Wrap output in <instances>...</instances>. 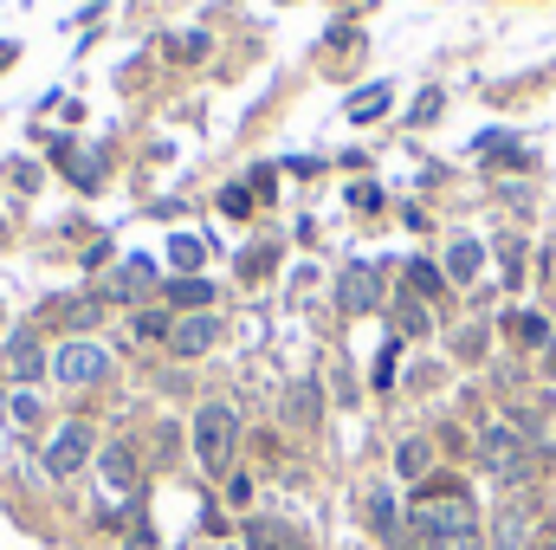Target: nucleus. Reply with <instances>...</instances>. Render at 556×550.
<instances>
[{
    "mask_svg": "<svg viewBox=\"0 0 556 550\" xmlns=\"http://www.w3.org/2000/svg\"><path fill=\"white\" fill-rule=\"evenodd\" d=\"M233 440H240V414L227 409V402H207V409L194 414V460H201V473H227Z\"/></svg>",
    "mask_w": 556,
    "mask_h": 550,
    "instance_id": "obj_1",
    "label": "nucleus"
},
{
    "mask_svg": "<svg viewBox=\"0 0 556 550\" xmlns=\"http://www.w3.org/2000/svg\"><path fill=\"white\" fill-rule=\"evenodd\" d=\"M415 532H420V545L427 538H472V499L466 492H420Z\"/></svg>",
    "mask_w": 556,
    "mask_h": 550,
    "instance_id": "obj_2",
    "label": "nucleus"
},
{
    "mask_svg": "<svg viewBox=\"0 0 556 550\" xmlns=\"http://www.w3.org/2000/svg\"><path fill=\"white\" fill-rule=\"evenodd\" d=\"M104 370H111V350H104V343H91V337H72V343L59 350V363H52V376H59L65 389H91Z\"/></svg>",
    "mask_w": 556,
    "mask_h": 550,
    "instance_id": "obj_3",
    "label": "nucleus"
},
{
    "mask_svg": "<svg viewBox=\"0 0 556 550\" xmlns=\"http://www.w3.org/2000/svg\"><path fill=\"white\" fill-rule=\"evenodd\" d=\"M479 460L492 466V473H505V479H518L531 460H525V434L518 427H505V421H492L485 434H479Z\"/></svg>",
    "mask_w": 556,
    "mask_h": 550,
    "instance_id": "obj_4",
    "label": "nucleus"
},
{
    "mask_svg": "<svg viewBox=\"0 0 556 550\" xmlns=\"http://www.w3.org/2000/svg\"><path fill=\"white\" fill-rule=\"evenodd\" d=\"M85 460H91V427H85V421L59 427V434H52V447H46V473H52V479H72Z\"/></svg>",
    "mask_w": 556,
    "mask_h": 550,
    "instance_id": "obj_5",
    "label": "nucleus"
},
{
    "mask_svg": "<svg viewBox=\"0 0 556 550\" xmlns=\"http://www.w3.org/2000/svg\"><path fill=\"white\" fill-rule=\"evenodd\" d=\"M214 337H220V317H207V311H194L188 324H175V330H168V343H175V357H201V350H207Z\"/></svg>",
    "mask_w": 556,
    "mask_h": 550,
    "instance_id": "obj_6",
    "label": "nucleus"
},
{
    "mask_svg": "<svg viewBox=\"0 0 556 550\" xmlns=\"http://www.w3.org/2000/svg\"><path fill=\"white\" fill-rule=\"evenodd\" d=\"M376 298L382 291H376V273L369 266H350L343 273V311H376Z\"/></svg>",
    "mask_w": 556,
    "mask_h": 550,
    "instance_id": "obj_7",
    "label": "nucleus"
},
{
    "mask_svg": "<svg viewBox=\"0 0 556 550\" xmlns=\"http://www.w3.org/2000/svg\"><path fill=\"white\" fill-rule=\"evenodd\" d=\"M525 538H531V505L518 499V505H505V512H498V545L525 550Z\"/></svg>",
    "mask_w": 556,
    "mask_h": 550,
    "instance_id": "obj_8",
    "label": "nucleus"
},
{
    "mask_svg": "<svg viewBox=\"0 0 556 550\" xmlns=\"http://www.w3.org/2000/svg\"><path fill=\"white\" fill-rule=\"evenodd\" d=\"M479 260H485L479 240H453V253H446V278H453V285H472V278H479Z\"/></svg>",
    "mask_w": 556,
    "mask_h": 550,
    "instance_id": "obj_9",
    "label": "nucleus"
},
{
    "mask_svg": "<svg viewBox=\"0 0 556 550\" xmlns=\"http://www.w3.org/2000/svg\"><path fill=\"white\" fill-rule=\"evenodd\" d=\"M247 545L253 550H298V538H291L278 518H247Z\"/></svg>",
    "mask_w": 556,
    "mask_h": 550,
    "instance_id": "obj_10",
    "label": "nucleus"
},
{
    "mask_svg": "<svg viewBox=\"0 0 556 550\" xmlns=\"http://www.w3.org/2000/svg\"><path fill=\"white\" fill-rule=\"evenodd\" d=\"M98 466H104V479H111L117 492H130V486H137V453H130V447H104V460H98Z\"/></svg>",
    "mask_w": 556,
    "mask_h": 550,
    "instance_id": "obj_11",
    "label": "nucleus"
},
{
    "mask_svg": "<svg viewBox=\"0 0 556 550\" xmlns=\"http://www.w3.org/2000/svg\"><path fill=\"white\" fill-rule=\"evenodd\" d=\"M13 376H20V383H39V376H46V350H39L33 337L13 343Z\"/></svg>",
    "mask_w": 556,
    "mask_h": 550,
    "instance_id": "obj_12",
    "label": "nucleus"
},
{
    "mask_svg": "<svg viewBox=\"0 0 556 550\" xmlns=\"http://www.w3.org/2000/svg\"><path fill=\"white\" fill-rule=\"evenodd\" d=\"M382 111H389V85H369V91L350 98V117H356V124H369V117H382Z\"/></svg>",
    "mask_w": 556,
    "mask_h": 550,
    "instance_id": "obj_13",
    "label": "nucleus"
},
{
    "mask_svg": "<svg viewBox=\"0 0 556 550\" xmlns=\"http://www.w3.org/2000/svg\"><path fill=\"white\" fill-rule=\"evenodd\" d=\"M142 278H149V260H137L130 273L111 278V285H104V298H124V304H130V298H142Z\"/></svg>",
    "mask_w": 556,
    "mask_h": 550,
    "instance_id": "obj_14",
    "label": "nucleus"
},
{
    "mask_svg": "<svg viewBox=\"0 0 556 550\" xmlns=\"http://www.w3.org/2000/svg\"><path fill=\"white\" fill-rule=\"evenodd\" d=\"M168 298H175V304H201V311H207V304H214V285H207V278H175V285H168Z\"/></svg>",
    "mask_w": 556,
    "mask_h": 550,
    "instance_id": "obj_15",
    "label": "nucleus"
},
{
    "mask_svg": "<svg viewBox=\"0 0 556 550\" xmlns=\"http://www.w3.org/2000/svg\"><path fill=\"white\" fill-rule=\"evenodd\" d=\"M395 473H402V479H420V473H427V440H402V447H395Z\"/></svg>",
    "mask_w": 556,
    "mask_h": 550,
    "instance_id": "obj_16",
    "label": "nucleus"
},
{
    "mask_svg": "<svg viewBox=\"0 0 556 550\" xmlns=\"http://www.w3.org/2000/svg\"><path fill=\"white\" fill-rule=\"evenodd\" d=\"M52 317H59V324H65V330H85V324H91V317H98V304H91V298H65V304H59V311H52Z\"/></svg>",
    "mask_w": 556,
    "mask_h": 550,
    "instance_id": "obj_17",
    "label": "nucleus"
},
{
    "mask_svg": "<svg viewBox=\"0 0 556 550\" xmlns=\"http://www.w3.org/2000/svg\"><path fill=\"white\" fill-rule=\"evenodd\" d=\"M369 525H376V532H382V538H395V499H389V492H382V486H376V492H369Z\"/></svg>",
    "mask_w": 556,
    "mask_h": 550,
    "instance_id": "obj_18",
    "label": "nucleus"
},
{
    "mask_svg": "<svg viewBox=\"0 0 556 550\" xmlns=\"http://www.w3.org/2000/svg\"><path fill=\"white\" fill-rule=\"evenodd\" d=\"M408 285H415V291H440V273H433L427 260H415V266H408Z\"/></svg>",
    "mask_w": 556,
    "mask_h": 550,
    "instance_id": "obj_19",
    "label": "nucleus"
},
{
    "mask_svg": "<svg viewBox=\"0 0 556 550\" xmlns=\"http://www.w3.org/2000/svg\"><path fill=\"white\" fill-rule=\"evenodd\" d=\"M137 337H168V317L162 311H137Z\"/></svg>",
    "mask_w": 556,
    "mask_h": 550,
    "instance_id": "obj_20",
    "label": "nucleus"
},
{
    "mask_svg": "<svg viewBox=\"0 0 556 550\" xmlns=\"http://www.w3.org/2000/svg\"><path fill=\"white\" fill-rule=\"evenodd\" d=\"M220 208L240 221V214H253V195H247V188H227V195H220Z\"/></svg>",
    "mask_w": 556,
    "mask_h": 550,
    "instance_id": "obj_21",
    "label": "nucleus"
},
{
    "mask_svg": "<svg viewBox=\"0 0 556 550\" xmlns=\"http://www.w3.org/2000/svg\"><path fill=\"white\" fill-rule=\"evenodd\" d=\"M168 253H175V266H188V273H194V266H201V247H194V240H175V247H168Z\"/></svg>",
    "mask_w": 556,
    "mask_h": 550,
    "instance_id": "obj_22",
    "label": "nucleus"
},
{
    "mask_svg": "<svg viewBox=\"0 0 556 550\" xmlns=\"http://www.w3.org/2000/svg\"><path fill=\"white\" fill-rule=\"evenodd\" d=\"M420 550H479V532L472 538H427Z\"/></svg>",
    "mask_w": 556,
    "mask_h": 550,
    "instance_id": "obj_23",
    "label": "nucleus"
},
{
    "mask_svg": "<svg viewBox=\"0 0 556 550\" xmlns=\"http://www.w3.org/2000/svg\"><path fill=\"white\" fill-rule=\"evenodd\" d=\"M13 421L33 427V421H39V402H33V396H13Z\"/></svg>",
    "mask_w": 556,
    "mask_h": 550,
    "instance_id": "obj_24",
    "label": "nucleus"
},
{
    "mask_svg": "<svg viewBox=\"0 0 556 550\" xmlns=\"http://www.w3.org/2000/svg\"><path fill=\"white\" fill-rule=\"evenodd\" d=\"M402 324L420 337V330H427V304H415V298H408V304H402Z\"/></svg>",
    "mask_w": 556,
    "mask_h": 550,
    "instance_id": "obj_25",
    "label": "nucleus"
},
{
    "mask_svg": "<svg viewBox=\"0 0 556 550\" xmlns=\"http://www.w3.org/2000/svg\"><path fill=\"white\" fill-rule=\"evenodd\" d=\"M518 337H525V343H544L551 330H544V317H518Z\"/></svg>",
    "mask_w": 556,
    "mask_h": 550,
    "instance_id": "obj_26",
    "label": "nucleus"
},
{
    "mask_svg": "<svg viewBox=\"0 0 556 550\" xmlns=\"http://www.w3.org/2000/svg\"><path fill=\"white\" fill-rule=\"evenodd\" d=\"M538 550H556V525H551V532H544V538H538Z\"/></svg>",
    "mask_w": 556,
    "mask_h": 550,
    "instance_id": "obj_27",
    "label": "nucleus"
},
{
    "mask_svg": "<svg viewBox=\"0 0 556 550\" xmlns=\"http://www.w3.org/2000/svg\"><path fill=\"white\" fill-rule=\"evenodd\" d=\"M124 550H149V538H130V545H124Z\"/></svg>",
    "mask_w": 556,
    "mask_h": 550,
    "instance_id": "obj_28",
    "label": "nucleus"
},
{
    "mask_svg": "<svg viewBox=\"0 0 556 550\" xmlns=\"http://www.w3.org/2000/svg\"><path fill=\"white\" fill-rule=\"evenodd\" d=\"M551 376H556V343H551Z\"/></svg>",
    "mask_w": 556,
    "mask_h": 550,
    "instance_id": "obj_29",
    "label": "nucleus"
}]
</instances>
